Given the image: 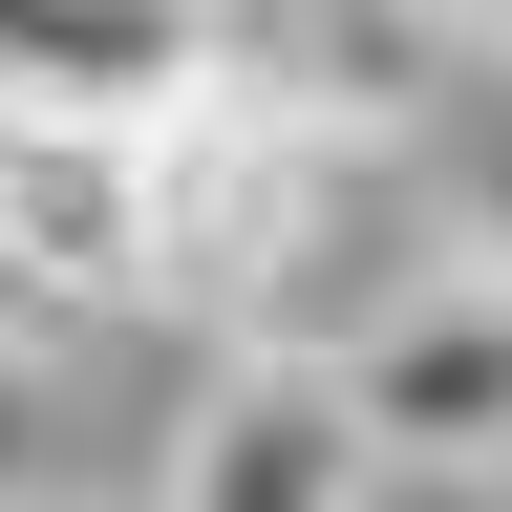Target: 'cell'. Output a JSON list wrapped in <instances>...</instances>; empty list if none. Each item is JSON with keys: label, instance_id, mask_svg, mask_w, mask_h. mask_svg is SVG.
I'll list each match as a JSON object with an SVG mask.
<instances>
[{"label": "cell", "instance_id": "cell-1", "mask_svg": "<svg viewBox=\"0 0 512 512\" xmlns=\"http://www.w3.org/2000/svg\"><path fill=\"white\" fill-rule=\"evenodd\" d=\"M320 384H342L363 470H406V491H512V278H427L406 320H363Z\"/></svg>", "mask_w": 512, "mask_h": 512}, {"label": "cell", "instance_id": "cell-4", "mask_svg": "<svg viewBox=\"0 0 512 512\" xmlns=\"http://www.w3.org/2000/svg\"><path fill=\"white\" fill-rule=\"evenodd\" d=\"M427 192H448V278H512V43H470V64H448Z\"/></svg>", "mask_w": 512, "mask_h": 512}, {"label": "cell", "instance_id": "cell-2", "mask_svg": "<svg viewBox=\"0 0 512 512\" xmlns=\"http://www.w3.org/2000/svg\"><path fill=\"white\" fill-rule=\"evenodd\" d=\"M150 512H384V470H363V427H342L320 363H214V384L171 406Z\"/></svg>", "mask_w": 512, "mask_h": 512}, {"label": "cell", "instance_id": "cell-6", "mask_svg": "<svg viewBox=\"0 0 512 512\" xmlns=\"http://www.w3.org/2000/svg\"><path fill=\"white\" fill-rule=\"evenodd\" d=\"M0 320H22V299H0ZM22 342H43V320H22Z\"/></svg>", "mask_w": 512, "mask_h": 512}, {"label": "cell", "instance_id": "cell-5", "mask_svg": "<svg viewBox=\"0 0 512 512\" xmlns=\"http://www.w3.org/2000/svg\"><path fill=\"white\" fill-rule=\"evenodd\" d=\"M64 470H86V448H64V363L0 320V512H64Z\"/></svg>", "mask_w": 512, "mask_h": 512}, {"label": "cell", "instance_id": "cell-3", "mask_svg": "<svg viewBox=\"0 0 512 512\" xmlns=\"http://www.w3.org/2000/svg\"><path fill=\"white\" fill-rule=\"evenodd\" d=\"M192 64H214V22H192V0H22V22H0V128L150 150V128L192 107Z\"/></svg>", "mask_w": 512, "mask_h": 512}]
</instances>
